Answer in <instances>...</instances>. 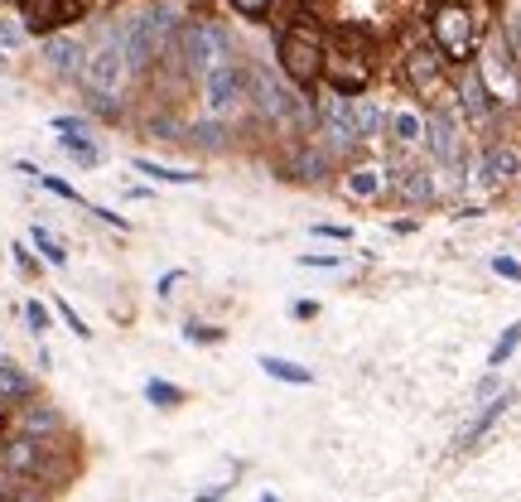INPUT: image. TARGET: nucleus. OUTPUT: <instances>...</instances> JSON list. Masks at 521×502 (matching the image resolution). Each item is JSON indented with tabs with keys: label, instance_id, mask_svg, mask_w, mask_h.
Returning <instances> with one entry per match:
<instances>
[{
	"label": "nucleus",
	"instance_id": "nucleus-21",
	"mask_svg": "<svg viewBox=\"0 0 521 502\" xmlns=\"http://www.w3.org/2000/svg\"><path fill=\"white\" fill-rule=\"evenodd\" d=\"M353 121H357V136H362V145H372L377 136H386V107H382V102H372L367 92L353 97Z\"/></svg>",
	"mask_w": 521,
	"mask_h": 502
},
{
	"label": "nucleus",
	"instance_id": "nucleus-3",
	"mask_svg": "<svg viewBox=\"0 0 521 502\" xmlns=\"http://www.w3.org/2000/svg\"><path fill=\"white\" fill-rule=\"evenodd\" d=\"M179 25H184V15L169 0L140 5L136 15H116V34H121V49H126V63L136 78L165 68L174 54V39H179Z\"/></svg>",
	"mask_w": 521,
	"mask_h": 502
},
{
	"label": "nucleus",
	"instance_id": "nucleus-7",
	"mask_svg": "<svg viewBox=\"0 0 521 502\" xmlns=\"http://www.w3.org/2000/svg\"><path fill=\"white\" fill-rule=\"evenodd\" d=\"M314 140L329 150L338 165H353L362 160V136H357V121H353V97H343V92H329V97H319L314 102Z\"/></svg>",
	"mask_w": 521,
	"mask_h": 502
},
{
	"label": "nucleus",
	"instance_id": "nucleus-28",
	"mask_svg": "<svg viewBox=\"0 0 521 502\" xmlns=\"http://www.w3.org/2000/svg\"><path fill=\"white\" fill-rule=\"evenodd\" d=\"M507 406H512V391H502V396H497L493 406H488V411H483V416H478V420H473V425H468L464 445H473V440H478V435H483V430H493V420L502 416V411H507Z\"/></svg>",
	"mask_w": 521,
	"mask_h": 502
},
{
	"label": "nucleus",
	"instance_id": "nucleus-35",
	"mask_svg": "<svg viewBox=\"0 0 521 502\" xmlns=\"http://www.w3.org/2000/svg\"><path fill=\"white\" fill-rule=\"evenodd\" d=\"M25 324H29V334H34V338H44V334H49V309L39 305V300H29V305H25Z\"/></svg>",
	"mask_w": 521,
	"mask_h": 502
},
{
	"label": "nucleus",
	"instance_id": "nucleus-16",
	"mask_svg": "<svg viewBox=\"0 0 521 502\" xmlns=\"http://www.w3.org/2000/svg\"><path fill=\"white\" fill-rule=\"evenodd\" d=\"M338 184H343V194L353 198V203H372V198H382L391 189V179H386L382 165H367V160H353V165L338 174Z\"/></svg>",
	"mask_w": 521,
	"mask_h": 502
},
{
	"label": "nucleus",
	"instance_id": "nucleus-18",
	"mask_svg": "<svg viewBox=\"0 0 521 502\" xmlns=\"http://www.w3.org/2000/svg\"><path fill=\"white\" fill-rule=\"evenodd\" d=\"M20 435H34V440H58L63 435V411L49 406V401H34L20 411Z\"/></svg>",
	"mask_w": 521,
	"mask_h": 502
},
{
	"label": "nucleus",
	"instance_id": "nucleus-31",
	"mask_svg": "<svg viewBox=\"0 0 521 502\" xmlns=\"http://www.w3.org/2000/svg\"><path fill=\"white\" fill-rule=\"evenodd\" d=\"M517 343H521V324H512L507 334L497 338V348H493V353H488V367H502V363H507V358L517 353Z\"/></svg>",
	"mask_w": 521,
	"mask_h": 502
},
{
	"label": "nucleus",
	"instance_id": "nucleus-39",
	"mask_svg": "<svg viewBox=\"0 0 521 502\" xmlns=\"http://www.w3.org/2000/svg\"><path fill=\"white\" fill-rule=\"evenodd\" d=\"M87 213L97 218V223H107V227H116V232H131V223L121 218V213H111V208H97V203H87Z\"/></svg>",
	"mask_w": 521,
	"mask_h": 502
},
{
	"label": "nucleus",
	"instance_id": "nucleus-25",
	"mask_svg": "<svg viewBox=\"0 0 521 502\" xmlns=\"http://www.w3.org/2000/svg\"><path fill=\"white\" fill-rule=\"evenodd\" d=\"M256 367H261L266 377H275V382H295V387H309V382H314V372H309V367L290 363V358H275V353H266Z\"/></svg>",
	"mask_w": 521,
	"mask_h": 502
},
{
	"label": "nucleus",
	"instance_id": "nucleus-34",
	"mask_svg": "<svg viewBox=\"0 0 521 502\" xmlns=\"http://www.w3.org/2000/svg\"><path fill=\"white\" fill-rule=\"evenodd\" d=\"M497 34H502V44H507V49L521 58V10H512V15L502 20V29H497Z\"/></svg>",
	"mask_w": 521,
	"mask_h": 502
},
{
	"label": "nucleus",
	"instance_id": "nucleus-15",
	"mask_svg": "<svg viewBox=\"0 0 521 502\" xmlns=\"http://www.w3.org/2000/svg\"><path fill=\"white\" fill-rule=\"evenodd\" d=\"M521 179V150L512 140H493V145H483V160H478V184L488 189V194H502V189H512Z\"/></svg>",
	"mask_w": 521,
	"mask_h": 502
},
{
	"label": "nucleus",
	"instance_id": "nucleus-14",
	"mask_svg": "<svg viewBox=\"0 0 521 502\" xmlns=\"http://www.w3.org/2000/svg\"><path fill=\"white\" fill-rule=\"evenodd\" d=\"M338 169H343V165L333 160L319 140L309 136V140H300V145H290V155H285L280 174H285V179H295V184H329Z\"/></svg>",
	"mask_w": 521,
	"mask_h": 502
},
{
	"label": "nucleus",
	"instance_id": "nucleus-17",
	"mask_svg": "<svg viewBox=\"0 0 521 502\" xmlns=\"http://www.w3.org/2000/svg\"><path fill=\"white\" fill-rule=\"evenodd\" d=\"M391 189H396L401 203H411V208H430V203L439 198L430 169H420V165H401V169H396V174H391Z\"/></svg>",
	"mask_w": 521,
	"mask_h": 502
},
{
	"label": "nucleus",
	"instance_id": "nucleus-13",
	"mask_svg": "<svg viewBox=\"0 0 521 502\" xmlns=\"http://www.w3.org/2000/svg\"><path fill=\"white\" fill-rule=\"evenodd\" d=\"M49 445L54 440H34V435H10L0 440V474L5 478H49Z\"/></svg>",
	"mask_w": 521,
	"mask_h": 502
},
{
	"label": "nucleus",
	"instance_id": "nucleus-27",
	"mask_svg": "<svg viewBox=\"0 0 521 502\" xmlns=\"http://www.w3.org/2000/svg\"><path fill=\"white\" fill-rule=\"evenodd\" d=\"M29 44V29L20 15H0V54H20Z\"/></svg>",
	"mask_w": 521,
	"mask_h": 502
},
{
	"label": "nucleus",
	"instance_id": "nucleus-24",
	"mask_svg": "<svg viewBox=\"0 0 521 502\" xmlns=\"http://www.w3.org/2000/svg\"><path fill=\"white\" fill-rule=\"evenodd\" d=\"M58 150H63L73 165H83V169L102 165V145H97L92 136H58Z\"/></svg>",
	"mask_w": 521,
	"mask_h": 502
},
{
	"label": "nucleus",
	"instance_id": "nucleus-5",
	"mask_svg": "<svg viewBox=\"0 0 521 502\" xmlns=\"http://www.w3.org/2000/svg\"><path fill=\"white\" fill-rule=\"evenodd\" d=\"M425 34L435 39V49L444 54L449 68L473 63L478 49H483V25H478V15L468 10L464 0H435L430 5V20H425Z\"/></svg>",
	"mask_w": 521,
	"mask_h": 502
},
{
	"label": "nucleus",
	"instance_id": "nucleus-23",
	"mask_svg": "<svg viewBox=\"0 0 521 502\" xmlns=\"http://www.w3.org/2000/svg\"><path fill=\"white\" fill-rule=\"evenodd\" d=\"M131 169L145 174V179H155V184H203V174H198V169H174V165H160V160H145V155H136Z\"/></svg>",
	"mask_w": 521,
	"mask_h": 502
},
{
	"label": "nucleus",
	"instance_id": "nucleus-4",
	"mask_svg": "<svg viewBox=\"0 0 521 502\" xmlns=\"http://www.w3.org/2000/svg\"><path fill=\"white\" fill-rule=\"evenodd\" d=\"M372 49L377 34L357 20L333 25V39H324V83L343 97H362L372 92Z\"/></svg>",
	"mask_w": 521,
	"mask_h": 502
},
{
	"label": "nucleus",
	"instance_id": "nucleus-43",
	"mask_svg": "<svg viewBox=\"0 0 521 502\" xmlns=\"http://www.w3.org/2000/svg\"><path fill=\"white\" fill-rule=\"evenodd\" d=\"M493 271L502 280H521V261H512V256H493Z\"/></svg>",
	"mask_w": 521,
	"mask_h": 502
},
{
	"label": "nucleus",
	"instance_id": "nucleus-26",
	"mask_svg": "<svg viewBox=\"0 0 521 502\" xmlns=\"http://www.w3.org/2000/svg\"><path fill=\"white\" fill-rule=\"evenodd\" d=\"M29 242H34V251H39V256H44L49 266H68V251H63V242H58L49 227L34 223V227H29Z\"/></svg>",
	"mask_w": 521,
	"mask_h": 502
},
{
	"label": "nucleus",
	"instance_id": "nucleus-30",
	"mask_svg": "<svg viewBox=\"0 0 521 502\" xmlns=\"http://www.w3.org/2000/svg\"><path fill=\"white\" fill-rule=\"evenodd\" d=\"M34 184H39V189H49L54 198H63V203H83V194H78L68 179H58V174H44V169H39V179H34Z\"/></svg>",
	"mask_w": 521,
	"mask_h": 502
},
{
	"label": "nucleus",
	"instance_id": "nucleus-29",
	"mask_svg": "<svg viewBox=\"0 0 521 502\" xmlns=\"http://www.w3.org/2000/svg\"><path fill=\"white\" fill-rule=\"evenodd\" d=\"M145 401H150V406H179V401H184V391L174 387V382L150 377V382H145Z\"/></svg>",
	"mask_w": 521,
	"mask_h": 502
},
{
	"label": "nucleus",
	"instance_id": "nucleus-9",
	"mask_svg": "<svg viewBox=\"0 0 521 502\" xmlns=\"http://www.w3.org/2000/svg\"><path fill=\"white\" fill-rule=\"evenodd\" d=\"M425 150L449 174L464 169V116H459V107L430 102V112H425ZM459 184H464V174H459Z\"/></svg>",
	"mask_w": 521,
	"mask_h": 502
},
{
	"label": "nucleus",
	"instance_id": "nucleus-1",
	"mask_svg": "<svg viewBox=\"0 0 521 502\" xmlns=\"http://www.w3.org/2000/svg\"><path fill=\"white\" fill-rule=\"evenodd\" d=\"M83 92H87V112L102 116V121H121L126 116V102H131V63H126V49H121V34H116V15L97 25L92 44H87V63H83Z\"/></svg>",
	"mask_w": 521,
	"mask_h": 502
},
{
	"label": "nucleus",
	"instance_id": "nucleus-33",
	"mask_svg": "<svg viewBox=\"0 0 521 502\" xmlns=\"http://www.w3.org/2000/svg\"><path fill=\"white\" fill-rule=\"evenodd\" d=\"M227 5H232L242 20H251V25H256V20H266V15H271L275 0H227Z\"/></svg>",
	"mask_w": 521,
	"mask_h": 502
},
{
	"label": "nucleus",
	"instance_id": "nucleus-42",
	"mask_svg": "<svg viewBox=\"0 0 521 502\" xmlns=\"http://www.w3.org/2000/svg\"><path fill=\"white\" fill-rule=\"evenodd\" d=\"M10 251H15V266H20L25 276H34V271H39V261H34V251H29L25 242H15V247H10Z\"/></svg>",
	"mask_w": 521,
	"mask_h": 502
},
{
	"label": "nucleus",
	"instance_id": "nucleus-37",
	"mask_svg": "<svg viewBox=\"0 0 521 502\" xmlns=\"http://www.w3.org/2000/svg\"><path fill=\"white\" fill-rule=\"evenodd\" d=\"M300 266H314V271H338V266H343V256H338V251H309V256H300Z\"/></svg>",
	"mask_w": 521,
	"mask_h": 502
},
{
	"label": "nucleus",
	"instance_id": "nucleus-38",
	"mask_svg": "<svg viewBox=\"0 0 521 502\" xmlns=\"http://www.w3.org/2000/svg\"><path fill=\"white\" fill-rule=\"evenodd\" d=\"M58 314H63V324H68V329H73L78 338H92V329L83 324V314H78V309L68 305V300H58Z\"/></svg>",
	"mask_w": 521,
	"mask_h": 502
},
{
	"label": "nucleus",
	"instance_id": "nucleus-8",
	"mask_svg": "<svg viewBox=\"0 0 521 502\" xmlns=\"http://www.w3.org/2000/svg\"><path fill=\"white\" fill-rule=\"evenodd\" d=\"M401 73H406V87H411L420 102H439L444 87H449V63L435 49V39L425 29H415L401 39Z\"/></svg>",
	"mask_w": 521,
	"mask_h": 502
},
{
	"label": "nucleus",
	"instance_id": "nucleus-36",
	"mask_svg": "<svg viewBox=\"0 0 521 502\" xmlns=\"http://www.w3.org/2000/svg\"><path fill=\"white\" fill-rule=\"evenodd\" d=\"M184 131H189L184 121H165V116H155V121H150V136H155V140H184Z\"/></svg>",
	"mask_w": 521,
	"mask_h": 502
},
{
	"label": "nucleus",
	"instance_id": "nucleus-6",
	"mask_svg": "<svg viewBox=\"0 0 521 502\" xmlns=\"http://www.w3.org/2000/svg\"><path fill=\"white\" fill-rule=\"evenodd\" d=\"M232 58H237V49H232V34L222 20H184L169 63H179L184 78H203V73H213L218 63H232Z\"/></svg>",
	"mask_w": 521,
	"mask_h": 502
},
{
	"label": "nucleus",
	"instance_id": "nucleus-20",
	"mask_svg": "<svg viewBox=\"0 0 521 502\" xmlns=\"http://www.w3.org/2000/svg\"><path fill=\"white\" fill-rule=\"evenodd\" d=\"M29 396H34V377H29L20 363L0 358V401H5V406H25Z\"/></svg>",
	"mask_w": 521,
	"mask_h": 502
},
{
	"label": "nucleus",
	"instance_id": "nucleus-2",
	"mask_svg": "<svg viewBox=\"0 0 521 502\" xmlns=\"http://www.w3.org/2000/svg\"><path fill=\"white\" fill-rule=\"evenodd\" d=\"M324 39L329 34L319 25V15L300 0H290V20L275 29V68L295 92H314L324 83Z\"/></svg>",
	"mask_w": 521,
	"mask_h": 502
},
{
	"label": "nucleus",
	"instance_id": "nucleus-41",
	"mask_svg": "<svg viewBox=\"0 0 521 502\" xmlns=\"http://www.w3.org/2000/svg\"><path fill=\"white\" fill-rule=\"evenodd\" d=\"M184 338H189V343H218L222 329H208V324H189V329H184Z\"/></svg>",
	"mask_w": 521,
	"mask_h": 502
},
{
	"label": "nucleus",
	"instance_id": "nucleus-19",
	"mask_svg": "<svg viewBox=\"0 0 521 502\" xmlns=\"http://www.w3.org/2000/svg\"><path fill=\"white\" fill-rule=\"evenodd\" d=\"M386 140L391 145H425V112H415V107L386 112Z\"/></svg>",
	"mask_w": 521,
	"mask_h": 502
},
{
	"label": "nucleus",
	"instance_id": "nucleus-11",
	"mask_svg": "<svg viewBox=\"0 0 521 502\" xmlns=\"http://www.w3.org/2000/svg\"><path fill=\"white\" fill-rule=\"evenodd\" d=\"M198 83H203V112L208 116L232 121V116L247 107V68H242L237 58H232V63H218V68L203 73Z\"/></svg>",
	"mask_w": 521,
	"mask_h": 502
},
{
	"label": "nucleus",
	"instance_id": "nucleus-10",
	"mask_svg": "<svg viewBox=\"0 0 521 502\" xmlns=\"http://www.w3.org/2000/svg\"><path fill=\"white\" fill-rule=\"evenodd\" d=\"M454 107H459V116H464L468 126H478V131H483V126H493L497 112H502V97L488 87L483 68H478V58L464 63V68L454 73Z\"/></svg>",
	"mask_w": 521,
	"mask_h": 502
},
{
	"label": "nucleus",
	"instance_id": "nucleus-44",
	"mask_svg": "<svg viewBox=\"0 0 521 502\" xmlns=\"http://www.w3.org/2000/svg\"><path fill=\"white\" fill-rule=\"evenodd\" d=\"M179 280H184V271H165V276H160V285H155V295H160V300H169Z\"/></svg>",
	"mask_w": 521,
	"mask_h": 502
},
{
	"label": "nucleus",
	"instance_id": "nucleus-46",
	"mask_svg": "<svg viewBox=\"0 0 521 502\" xmlns=\"http://www.w3.org/2000/svg\"><path fill=\"white\" fill-rule=\"evenodd\" d=\"M256 502H280V498H275V493H261V498H256Z\"/></svg>",
	"mask_w": 521,
	"mask_h": 502
},
{
	"label": "nucleus",
	"instance_id": "nucleus-32",
	"mask_svg": "<svg viewBox=\"0 0 521 502\" xmlns=\"http://www.w3.org/2000/svg\"><path fill=\"white\" fill-rule=\"evenodd\" d=\"M49 126H54V136H92V121H87V116H73V112L54 116Z\"/></svg>",
	"mask_w": 521,
	"mask_h": 502
},
{
	"label": "nucleus",
	"instance_id": "nucleus-12",
	"mask_svg": "<svg viewBox=\"0 0 521 502\" xmlns=\"http://www.w3.org/2000/svg\"><path fill=\"white\" fill-rule=\"evenodd\" d=\"M39 63L44 73L58 78V83H78L83 78V63H87V39L73 34V29H54L39 39Z\"/></svg>",
	"mask_w": 521,
	"mask_h": 502
},
{
	"label": "nucleus",
	"instance_id": "nucleus-22",
	"mask_svg": "<svg viewBox=\"0 0 521 502\" xmlns=\"http://www.w3.org/2000/svg\"><path fill=\"white\" fill-rule=\"evenodd\" d=\"M227 136H232V126H227L222 116H203V121H193L189 131H184V140L198 145V150H227V145H232Z\"/></svg>",
	"mask_w": 521,
	"mask_h": 502
},
{
	"label": "nucleus",
	"instance_id": "nucleus-40",
	"mask_svg": "<svg viewBox=\"0 0 521 502\" xmlns=\"http://www.w3.org/2000/svg\"><path fill=\"white\" fill-rule=\"evenodd\" d=\"M314 237H333V242H353V227H348V223H314Z\"/></svg>",
	"mask_w": 521,
	"mask_h": 502
},
{
	"label": "nucleus",
	"instance_id": "nucleus-45",
	"mask_svg": "<svg viewBox=\"0 0 521 502\" xmlns=\"http://www.w3.org/2000/svg\"><path fill=\"white\" fill-rule=\"evenodd\" d=\"M314 314H319V305H314V300H300V305H295V319H314Z\"/></svg>",
	"mask_w": 521,
	"mask_h": 502
}]
</instances>
